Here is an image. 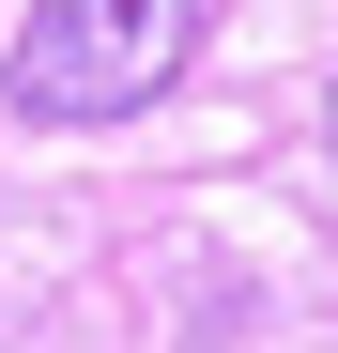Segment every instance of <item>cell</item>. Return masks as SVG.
<instances>
[{"label":"cell","instance_id":"1","mask_svg":"<svg viewBox=\"0 0 338 353\" xmlns=\"http://www.w3.org/2000/svg\"><path fill=\"white\" fill-rule=\"evenodd\" d=\"M185 62H200V0H31L16 108L31 123H139Z\"/></svg>","mask_w":338,"mask_h":353},{"label":"cell","instance_id":"2","mask_svg":"<svg viewBox=\"0 0 338 353\" xmlns=\"http://www.w3.org/2000/svg\"><path fill=\"white\" fill-rule=\"evenodd\" d=\"M323 139H338V92H323Z\"/></svg>","mask_w":338,"mask_h":353}]
</instances>
